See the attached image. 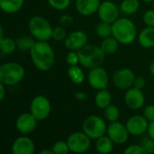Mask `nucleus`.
<instances>
[{"label":"nucleus","mask_w":154,"mask_h":154,"mask_svg":"<svg viewBox=\"0 0 154 154\" xmlns=\"http://www.w3.org/2000/svg\"><path fill=\"white\" fill-rule=\"evenodd\" d=\"M96 32L97 34L100 37V38H106L109 37L111 35H113V27H112V23H108L106 22H102L99 23L97 25L96 28Z\"/></svg>","instance_id":"bb28decb"},{"label":"nucleus","mask_w":154,"mask_h":154,"mask_svg":"<svg viewBox=\"0 0 154 154\" xmlns=\"http://www.w3.org/2000/svg\"><path fill=\"white\" fill-rule=\"evenodd\" d=\"M106 134L116 144H123L126 143L130 134L126 125L118 121L111 123V125L107 127Z\"/></svg>","instance_id":"9b49d317"},{"label":"nucleus","mask_w":154,"mask_h":154,"mask_svg":"<svg viewBox=\"0 0 154 154\" xmlns=\"http://www.w3.org/2000/svg\"><path fill=\"white\" fill-rule=\"evenodd\" d=\"M65 46L70 51H79L87 45L88 35L83 31H74L67 35L64 40Z\"/></svg>","instance_id":"2eb2a0df"},{"label":"nucleus","mask_w":154,"mask_h":154,"mask_svg":"<svg viewBox=\"0 0 154 154\" xmlns=\"http://www.w3.org/2000/svg\"><path fill=\"white\" fill-rule=\"evenodd\" d=\"M68 75L69 79L76 85H79L81 84L84 79H85V76H84V72L83 70L76 66H70V68L68 70Z\"/></svg>","instance_id":"b1692460"},{"label":"nucleus","mask_w":154,"mask_h":154,"mask_svg":"<svg viewBox=\"0 0 154 154\" xmlns=\"http://www.w3.org/2000/svg\"><path fill=\"white\" fill-rule=\"evenodd\" d=\"M125 102L126 106L133 110L140 109L145 102V97L142 89L136 88L134 87L127 89L125 95Z\"/></svg>","instance_id":"4468645a"},{"label":"nucleus","mask_w":154,"mask_h":154,"mask_svg":"<svg viewBox=\"0 0 154 154\" xmlns=\"http://www.w3.org/2000/svg\"><path fill=\"white\" fill-rule=\"evenodd\" d=\"M35 146L33 142L26 137H18L12 145V152L14 154H33Z\"/></svg>","instance_id":"f3484780"},{"label":"nucleus","mask_w":154,"mask_h":154,"mask_svg":"<svg viewBox=\"0 0 154 154\" xmlns=\"http://www.w3.org/2000/svg\"><path fill=\"white\" fill-rule=\"evenodd\" d=\"M113 36L123 44L132 43L137 35L135 24L127 18L117 19L112 23Z\"/></svg>","instance_id":"7ed1b4c3"},{"label":"nucleus","mask_w":154,"mask_h":154,"mask_svg":"<svg viewBox=\"0 0 154 154\" xmlns=\"http://www.w3.org/2000/svg\"><path fill=\"white\" fill-rule=\"evenodd\" d=\"M135 74L129 69H118L113 76V83L115 87L121 90H126L134 86Z\"/></svg>","instance_id":"9d476101"},{"label":"nucleus","mask_w":154,"mask_h":154,"mask_svg":"<svg viewBox=\"0 0 154 154\" xmlns=\"http://www.w3.org/2000/svg\"><path fill=\"white\" fill-rule=\"evenodd\" d=\"M51 150L54 154H67L69 152H70L67 142H63V141L56 142L52 145Z\"/></svg>","instance_id":"c756f323"},{"label":"nucleus","mask_w":154,"mask_h":154,"mask_svg":"<svg viewBox=\"0 0 154 154\" xmlns=\"http://www.w3.org/2000/svg\"><path fill=\"white\" fill-rule=\"evenodd\" d=\"M24 77V69L16 62H6L0 67V82L5 86H14Z\"/></svg>","instance_id":"39448f33"},{"label":"nucleus","mask_w":154,"mask_h":154,"mask_svg":"<svg viewBox=\"0 0 154 154\" xmlns=\"http://www.w3.org/2000/svg\"><path fill=\"white\" fill-rule=\"evenodd\" d=\"M153 5H154V3H153Z\"/></svg>","instance_id":"49530a36"},{"label":"nucleus","mask_w":154,"mask_h":154,"mask_svg":"<svg viewBox=\"0 0 154 154\" xmlns=\"http://www.w3.org/2000/svg\"><path fill=\"white\" fill-rule=\"evenodd\" d=\"M143 21L147 26L154 27V10H148L144 13Z\"/></svg>","instance_id":"c9c22d12"},{"label":"nucleus","mask_w":154,"mask_h":154,"mask_svg":"<svg viewBox=\"0 0 154 154\" xmlns=\"http://www.w3.org/2000/svg\"><path fill=\"white\" fill-rule=\"evenodd\" d=\"M134 87L139 89H143L145 87V79L142 76L135 77L134 82Z\"/></svg>","instance_id":"4c0bfd02"},{"label":"nucleus","mask_w":154,"mask_h":154,"mask_svg":"<svg viewBox=\"0 0 154 154\" xmlns=\"http://www.w3.org/2000/svg\"><path fill=\"white\" fill-rule=\"evenodd\" d=\"M143 1L147 2V3H149V2H154V0H143Z\"/></svg>","instance_id":"a18cd8bd"},{"label":"nucleus","mask_w":154,"mask_h":154,"mask_svg":"<svg viewBox=\"0 0 154 154\" xmlns=\"http://www.w3.org/2000/svg\"><path fill=\"white\" fill-rule=\"evenodd\" d=\"M75 98L78 99V100L83 101V100H86V99L88 98V96H87L86 93L79 91V92H77V93L75 94Z\"/></svg>","instance_id":"a19ab883"},{"label":"nucleus","mask_w":154,"mask_h":154,"mask_svg":"<svg viewBox=\"0 0 154 154\" xmlns=\"http://www.w3.org/2000/svg\"><path fill=\"white\" fill-rule=\"evenodd\" d=\"M90 137L84 132H75L67 139L69 151L75 153H83L88 151L91 145Z\"/></svg>","instance_id":"0eeeda50"},{"label":"nucleus","mask_w":154,"mask_h":154,"mask_svg":"<svg viewBox=\"0 0 154 154\" xmlns=\"http://www.w3.org/2000/svg\"><path fill=\"white\" fill-rule=\"evenodd\" d=\"M125 154H146L145 150L142 145H137V144H133L128 146L125 150Z\"/></svg>","instance_id":"f704fd0d"},{"label":"nucleus","mask_w":154,"mask_h":154,"mask_svg":"<svg viewBox=\"0 0 154 154\" xmlns=\"http://www.w3.org/2000/svg\"><path fill=\"white\" fill-rule=\"evenodd\" d=\"M51 102L44 96H37L35 97L31 103L30 110L32 116L38 120L42 121L45 120L51 114Z\"/></svg>","instance_id":"6e6552de"},{"label":"nucleus","mask_w":154,"mask_h":154,"mask_svg":"<svg viewBox=\"0 0 154 154\" xmlns=\"http://www.w3.org/2000/svg\"><path fill=\"white\" fill-rule=\"evenodd\" d=\"M118 43L119 42L114 36H109V37L104 38V40L101 42L100 47L106 54H113L117 51Z\"/></svg>","instance_id":"5701e85b"},{"label":"nucleus","mask_w":154,"mask_h":154,"mask_svg":"<svg viewBox=\"0 0 154 154\" xmlns=\"http://www.w3.org/2000/svg\"><path fill=\"white\" fill-rule=\"evenodd\" d=\"M66 60H67V63H68L69 66H76V65H78V63L79 62V57L78 51H70L67 54Z\"/></svg>","instance_id":"72a5a7b5"},{"label":"nucleus","mask_w":154,"mask_h":154,"mask_svg":"<svg viewBox=\"0 0 154 154\" xmlns=\"http://www.w3.org/2000/svg\"><path fill=\"white\" fill-rule=\"evenodd\" d=\"M35 43L34 38L30 36H23L16 40L17 48L21 51H31L33 44Z\"/></svg>","instance_id":"cd10ccee"},{"label":"nucleus","mask_w":154,"mask_h":154,"mask_svg":"<svg viewBox=\"0 0 154 154\" xmlns=\"http://www.w3.org/2000/svg\"><path fill=\"white\" fill-rule=\"evenodd\" d=\"M114 142L108 136H102L97 139L96 143V149L97 152L102 154L110 153L113 150Z\"/></svg>","instance_id":"4be33fe9"},{"label":"nucleus","mask_w":154,"mask_h":154,"mask_svg":"<svg viewBox=\"0 0 154 154\" xmlns=\"http://www.w3.org/2000/svg\"><path fill=\"white\" fill-rule=\"evenodd\" d=\"M40 154H54L53 153V152H52V150H43V151H41Z\"/></svg>","instance_id":"c03bdc74"},{"label":"nucleus","mask_w":154,"mask_h":154,"mask_svg":"<svg viewBox=\"0 0 154 154\" xmlns=\"http://www.w3.org/2000/svg\"><path fill=\"white\" fill-rule=\"evenodd\" d=\"M125 125L130 134L139 136L148 130L149 121L144 117V116H134L128 119Z\"/></svg>","instance_id":"ddd939ff"},{"label":"nucleus","mask_w":154,"mask_h":154,"mask_svg":"<svg viewBox=\"0 0 154 154\" xmlns=\"http://www.w3.org/2000/svg\"><path fill=\"white\" fill-rule=\"evenodd\" d=\"M104 110H105L104 111L105 117L109 122H111V123L112 122H116V121H117L119 119V117H120V111H119L117 106H116L114 105H109Z\"/></svg>","instance_id":"c85d7f7f"},{"label":"nucleus","mask_w":154,"mask_h":154,"mask_svg":"<svg viewBox=\"0 0 154 154\" xmlns=\"http://www.w3.org/2000/svg\"><path fill=\"white\" fill-rule=\"evenodd\" d=\"M100 0H77L76 9L82 15H91L98 11Z\"/></svg>","instance_id":"a211bd4d"},{"label":"nucleus","mask_w":154,"mask_h":154,"mask_svg":"<svg viewBox=\"0 0 154 154\" xmlns=\"http://www.w3.org/2000/svg\"><path fill=\"white\" fill-rule=\"evenodd\" d=\"M33 65L42 71L50 70L54 64V51L47 42L37 41L30 51Z\"/></svg>","instance_id":"f257e3e1"},{"label":"nucleus","mask_w":154,"mask_h":154,"mask_svg":"<svg viewBox=\"0 0 154 154\" xmlns=\"http://www.w3.org/2000/svg\"><path fill=\"white\" fill-rule=\"evenodd\" d=\"M73 22V19L71 18V16L69 15H63L60 18V23L63 25H69Z\"/></svg>","instance_id":"58836bf2"},{"label":"nucleus","mask_w":154,"mask_h":154,"mask_svg":"<svg viewBox=\"0 0 154 154\" xmlns=\"http://www.w3.org/2000/svg\"><path fill=\"white\" fill-rule=\"evenodd\" d=\"M5 94V85L0 82V100H3Z\"/></svg>","instance_id":"79ce46f5"},{"label":"nucleus","mask_w":154,"mask_h":154,"mask_svg":"<svg viewBox=\"0 0 154 154\" xmlns=\"http://www.w3.org/2000/svg\"><path fill=\"white\" fill-rule=\"evenodd\" d=\"M149 70H150V73L154 77V61L151 63V65L149 67Z\"/></svg>","instance_id":"37998d69"},{"label":"nucleus","mask_w":154,"mask_h":154,"mask_svg":"<svg viewBox=\"0 0 154 154\" xmlns=\"http://www.w3.org/2000/svg\"><path fill=\"white\" fill-rule=\"evenodd\" d=\"M140 4L138 0H124L121 4V10L126 14H133L139 9Z\"/></svg>","instance_id":"393cba45"},{"label":"nucleus","mask_w":154,"mask_h":154,"mask_svg":"<svg viewBox=\"0 0 154 154\" xmlns=\"http://www.w3.org/2000/svg\"><path fill=\"white\" fill-rule=\"evenodd\" d=\"M17 47L16 42L11 38H1L0 39V49L4 54H11L14 51Z\"/></svg>","instance_id":"a878e982"},{"label":"nucleus","mask_w":154,"mask_h":154,"mask_svg":"<svg viewBox=\"0 0 154 154\" xmlns=\"http://www.w3.org/2000/svg\"><path fill=\"white\" fill-rule=\"evenodd\" d=\"M88 80L91 88L97 90H101L106 88L109 78L106 70L100 66L90 69L88 76Z\"/></svg>","instance_id":"1a4fd4ad"},{"label":"nucleus","mask_w":154,"mask_h":154,"mask_svg":"<svg viewBox=\"0 0 154 154\" xmlns=\"http://www.w3.org/2000/svg\"><path fill=\"white\" fill-rule=\"evenodd\" d=\"M37 121L32 113H23L17 117L15 126L21 134H28L36 128Z\"/></svg>","instance_id":"dca6fc26"},{"label":"nucleus","mask_w":154,"mask_h":154,"mask_svg":"<svg viewBox=\"0 0 154 154\" xmlns=\"http://www.w3.org/2000/svg\"><path fill=\"white\" fill-rule=\"evenodd\" d=\"M67 37V34H66V31L63 27L61 26H56L53 28L52 30V35H51V38L57 42H61V41H64L65 38Z\"/></svg>","instance_id":"2f4dec72"},{"label":"nucleus","mask_w":154,"mask_h":154,"mask_svg":"<svg viewBox=\"0 0 154 154\" xmlns=\"http://www.w3.org/2000/svg\"><path fill=\"white\" fill-rule=\"evenodd\" d=\"M28 28L32 36L37 41L47 42L51 38L53 28L49 21L42 16L32 17L29 21Z\"/></svg>","instance_id":"20e7f679"},{"label":"nucleus","mask_w":154,"mask_h":154,"mask_svg":"<svg viewBox=\"0 0 154 154\" xmlns=\"http://www.w3.org/2000/svg\"><path fill=\"white\" fill-rule=\"evenodd\" d=\"M147 132H148V135L154 140V121H152L149 123Z\"/></svg>","instance_id":"ea45409f"},{"label":"nucleus","mask_w":154,"mask_h":154,"mask_svg":"<svg viewBox=\"0 0 154 154\" xmlns=\"http://www.w3.org/2000/svg\"><path fill=\"white\" fill-rule=\"evenodd\" d=\"M111 101H112L111 94L109 91L106 90V88L98 90V92L95 97V102L98 108L105 109L109 105H111Z\"/></svg>","instance_id":"412c9836"},{"label":"nucleus","mask_w":154,"mask_h":154,"mask_svg":"<svg viewBox=\"0 0 154 154\" xmlns=\"http://www.w3.org/2000/svg\"><path fill=\"white\" fill-rule=\"evenodd\" d=\"M79 63L87 69L100 67L106 59V53L100 46L87 44L78 51Z\"/></svg>","instance_id":"f03ea898"},{"label":"nucleus","mask_w":154,"mask_h":154,"mask_svg":"<svg viewBox=\"0 0 154 154\" xmlns=\"http://www.w3.org/2000/svg\"><path fill=\"white\" fill-rule=\"evenodd\" d=\"M23 1L24 0H0V7L7 14H14L23 7Z\"/></svg>","instance_id":"aec40b11"},{"label":"nucleus","mask_w":154,"mask_h":154,"mask_svg":"<svg viewBox=\"0 0 154 154\" xmlns=\"http://www.w3.org/2000/svg\"><path fill=\"white\" fill-rule=\"evenodd\" d=\"M97 14L102 22L113 23L118 19L119 11L116 4L112 1H104L100 4Z\"/></svg>","instance_id":"f8f14e48"},{"label":"nucleus","mask_w":154,"mask_h":154,"mask_svg":"<svg viewBox=\"0 0 154 154\" xmlns=\"http://www.w3.org/2000/svg\"><path fill=\"white\" fill-rule=\"evenodd\" d=\"M82 130L91 139H98L106 134L107 126L98 116H90L84 120Z\"/></svg>","instance_id":"423d86ee"},{"label":"nucleus","mask_w":154,"mask_h":154,"mask_svg":"<svg viewBox=\"0 0 154 154\" xmlns=\"http://www.w3.org/2000/svg\"><path fill=\"white\" fill-rule=\"evenodd\" d=\"M143 116L149 122L154 121V105H149L144 108Z\"/></svg>","instance_id":"e433bc0d"},{"label":"nucleus","mask_w":154,"mask_h":154,"mask_svg":"<svg viewBox=\"0 0 154 154\" xmlns=\"http://www.w3.org/2000/svg\"><path fill=\"white\" fill-rule=\"evenodd\" d=\"M71 0H48L49 5L56 10H65L70 5Z\"/></svg>","instance_id":"7c9ffc66"},{"label":"nucleus","mask_w":154,"mask_h":154,"mask_svg":"<svg viewBox=\"0 0 154 154\" xmlns=\"http://www.w3.org/2000/svg\"><path fill=\"white\" fill-rule=\"evenodd\" d=\"M141 145L143 147L146 153H153L154 152V140L152 139L149 135L145 136L143 139Z\"/></svg>","instance_id":"473e14b6"},{"label":"nucleus","mask_w":154,"mask_h":154,"mask_svg":"<svg viewBox=\"0 0 154 154\" xmlns=\"http://www.w3.org/2000/svg\"><path fill=\"white\" fill-rule=\"evenodd\" d=\"M139 43L142 47L150 49L154 47V27L148 26L144 28L139 34Z\"/></svg>","instance_id":"6ab92c4d"}]
</instances>
